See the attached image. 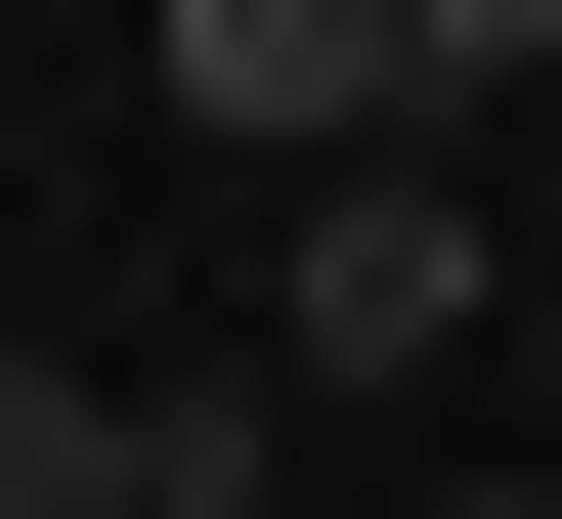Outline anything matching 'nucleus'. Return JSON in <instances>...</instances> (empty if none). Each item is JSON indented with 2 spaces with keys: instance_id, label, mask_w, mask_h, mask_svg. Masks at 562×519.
Segmentation results:
<instances>
[{
  "instance_id": "nucleus-1",
  "label": "nucleus",
  "mask_w": 562,
  "mask_h": 519,
  "mask_svg": "<svg viewBox=\"0 0 562 519\" xmlns=\"http://www.w3.org/2000/svg\"><path fill=\"white\" fill-rule=\"evenodd\" d=\"M476 303H519L476 173L390 131V173H303V217H260V303H216V347H260V390H390V433H476Z\"/></svg>"
},
{
  "instance_id": "nucleus-2",
  "label": "nucleus",
  "mask_w": 562,
  "mask_h": 519,
  "mask_svg": "<svg viewBox=\"0 0 562 519\" xmlns=\"http://www.w3.org/2000/svg\"><path fill=\"white\" fill-rule=\"evenodd\" d=\"M131 87L260 173V217H303V173H390V0H131Z\"/></svg>"
},
{
  "instance_id": "nucleus-3",
  "label": "nucleus",
  "mask_w": 562,
  "mask_h": 519,
  "mask_svg": "<svg viewBox=\"0 0 562 519\" xmlns=\"http://www.w3.org/2000/svg\"><path fill=\"white\" fill-rule=\"evenodd\" d=\"M0 519H131V390H87L44 303H0Z\"/></svg>"
},
{
  "instance_id": "nucleus-4",
  "label": "nucleus",
  "mask_w": 562,
  "mask_h": 519,
  "mask_svg": "<svg viewBox=\"0 0 562 519\" xmlns=\"http://www.w3.org/2000/svg\"><path fill=\"white\" fill-rule=\"evenodd\" d=\"M476 87H562V0H390V131H476Z\"/></svg>"
},
{
  "instance_id": "nucleus-5",
  "label": "nucleus",
  "mask_w": 562,
  "mask_h": 519,
  "mask_svg": "<svg viewBox=\"0 0 562 519\" xmlns=\"http://www.w3.org/2000/svg\"><path fill=\"white\" fill-rule=\"evenodd\" d=\"M390 519H562V476H519V433H432V476H390Z\"/></svg>"
}]
</instances>
